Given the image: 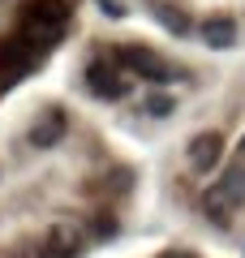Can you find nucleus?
Segmentation results:
<instances>
[{"label":"nucleus","mask_w":245,"mask_h":258,"mask_svg":"<svg viewBox=\"0 0 245 258\" xmlns=\"http://www.w3.org/2000/svg\"><path fill=\"white\" fill-rule=\"evenodd\" d=\"M65 112H43V116L35 120V125H30V147H56V142H60V134H65Z\"/></svg>","instance_id":"0eeeda50"},{"label":"nucleus","mask_w":245,"mask_h":258,"mask_svg":"<svg viewBox=\"0 0 245 258\" xmlns=\"http://www.w3.org/2000/svg\"><path fill=\"white\" fill-rule=\"evenodd\" d=\"M202 203H207L211 220L228 224V211L245 203V168H241V164H236V168H228V172H224V176H219V181L207 189V198H202Z\"/></svg>","instance_id":"f03ea898"},{"label":"nucleus","mask_w":245,"mask_h":258,"mask_svg":"<svg viewBox=\"0 0 245 258\" xmlns=\"http://www.w3.org/2000/svg\"><path fill=\"white\" fill-rule=\"evenodd\" d=\"M120 60H129V69H138V74L151 78V82H168V78H172V69H168L151 47H120Z\"/></svg>","instance_id":"39448f33"},{"label":"nucleus","mask_w":245,"mask_h":258,"mask_svg":"<svg viewBox=\"0 0 245 258\" xmlns=\"http://www.w3.org/2000/svg\"><path fill=\"white\" fill-rule=\"evenodd\" d=\"M18 35H26L35 47H52L65 35V5L60 0H35L26 9V18H22Z\"/></svg>","instance_id":"f257e3e1"},{"label":"nucleus","mask_w":245,"mask_h":258,"mask_svg":"<svg viewBox=\"0 0 245 258\" xmlns=\"http://www.w3.org/2000/svg\"><path fill=\"white\" fill-rule=\"evenodd\" d=\"M86 82H91V91L99 99H125V91H129V78L120 74L116 64H91Z\"/></svg>","instance_id":"20e7f679"},{"label":"nucleus","mask_w":245,"mask_h":258,"mask_svg":"<svg viewBox=\"0 0 245 258\" xmlns=\"http://www.w3.org/2000/svg\"><path fill=\"white\" fill-rule=\"evenodd\" d=\"M39 56H43V47H35L26 35L5 39V43H0V69H5V82L18 78V74H26V69H35Z\"/></svg>","instance_id":"7ed1b4c3"},{"label":"nucleus","mask_w":245,"mask_h":258,"mask_svg":"<svg viewBox=\"0 0 245 258\" xmlns=\"http://www.w3.org/2000/svg\"><path fill=\"white\" fill-rule=\"evenodd\" d=\"M219 155H224V134H198V138L190 142V168H194V172L215 168Z\"/></svg>","instance_id":"423d86ee"},{"label":"nucleus","mask_w":245,"mask_h":258,"mask_svg":"<svg viewBox=\"0 0 245 258\" xmlns=\"http://www.w3.org/2000/svg\"><path fill=\"white\" fill-rule=\"evenodd\" d=\"M168 258H194V254H185V249H176V254H168Z\"/></svg>","instance_id":"f8f14e48"},{"label":"nucleus","mask_w":245,"mask_h":258,"mask_svg":"<svg viewBox=\"0 0 245 258\" xmlns=\"http://www.w3.org/2000/svg\"><path fill=\"white\" fill-rule=\"evenodd\" d=\"M198 35H202V43H207V47H232V43H236L232 18H211V22H202Z\"/></svg>","instance_id":"1a4fd4ad"},{"label":"nucleus","mask_w":245,"mask_h":258,"mask_svg":"<svg viewBox=\"0 0 245 258\" xmlns=\"http://www.w3.org/2000/svg\"><path fill=\"white\" fill-rule=\"evenodd\" d=\"M146 108H151L155 116H168V112H172V99H168V95H151V103H146Z\"/></svg>","instance_id":"9b49d317"},{"label":"nucleus","mask_w":245,"mask_h":258,"mask_svg":"<svg viewBox=\"0 0 245 258\" xmlns=\"http://www.w3.org/2000/svg\"><path fill=\"white\" fill-rule=\"evenodd\" d=\"M155 13H159V22H163L168 30H172V35H190V18H185V9H172V5H159Z\"/></svg>","instance_id":"9d476101"},{"label":"nucleus","mask_w":245,"mask_h":258,"mask_svg":"<svg viewBox=\"0 0 245 258\" xmlns=\"http://www.w3.org/2000/svg\"><path fill=\"white\" fill-rule=\"evenodd\" d=\"M241 151H245V138H241Z\"/></svg>","instance_id":"ddd939ff"},{"label":"nucleus","mask_w":245,"mask_h":258,"mask_svg":"<svg viewBox=\"0 0 245 258\" xmlns=\"http://www.w3.org/2000/svg\"><path fill=\"white\" fill-rule=\"evenodd\" d=\"M47 254L52 258H78L82 254V232L73 224H56L52 237H47Z\"/></svg>","instance_id":"6e6552de"}]
</instances>
